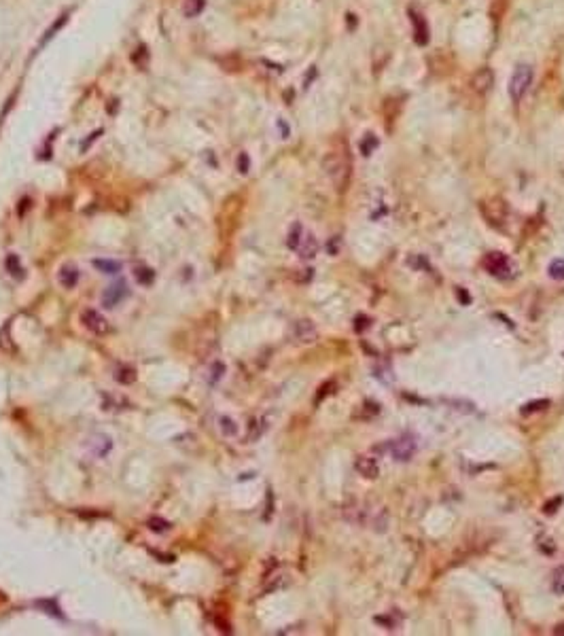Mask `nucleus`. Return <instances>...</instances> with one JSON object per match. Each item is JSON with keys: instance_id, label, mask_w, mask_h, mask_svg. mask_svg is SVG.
<instances>
[{"instance_id": "obj_1", "label": "nucleus", "mask_w": 564, "mask_h": 636, "mask_svg": "<svg viewBox=\"0 0 564 636\" xmlns=\"http://www.w3.org/2000/svg\"><path fill=\"white\" fill-rule=\"evenodd\" d=\"M323 170H325L327 179L331 181V185L335 187V191L342 193L348 189L350 179H352V157H350L346 140H340L335 147H331L325 153Z\"/></svg>"}, {"instance_id": "obj_2", "label": "nucleus", "mask_w": 564, "mask_h": 636, "mask_svg": "<svg viewBox=\"0 0 564 636\" xmlns=\"http://www.w3.org/2000/svg\"><path fill=\"white\" fill-rule=\"evenodd\" d=\"M479 212H482L484 221L498 231L507 229V223H510V206L505 204L501 197H488L484 201H479Z\"/></svg>"}, {"instance_id": "obj_3", "label": "nucleus", "mask_w": 564, "mask_h": 636, "mask_svg": "<svg viewBox=\"0 0 564 636\" xmlns=\"http://www.w3.org/2000/svg\"><path fill=\"white\" fill-rule=\"evenodd\" d=\"M532 77H534V72H532V68L528 64H520L514 70V74L510 79V96H512L514 102H520L526 96V92L530 90V85H532Z\"/></svg>"}, {"instance_id": "obj_4", "label": "nucleus", "mask_w": 564, "mask_h": 636, "mask_svg": "<svg viewBox=\"0 0 564 636\" xmlns=\"http://www.w3.org/2000/svg\"><path fill=\"white\" fill-rule=\"evenodd\" d=\"M291 337H293L295 344L308 346V344H314L319 339V329L314 327L312 321H308V318H299V321H295L293 327H291Z\"/></svg>"}, {"instance_id": "obj_5", "label": "nucleus", "mask_w": 564, "mask_h": 636, "mask_svg": "<svg viewBox=\"0 0 564 636\" xmlns=\"http://www.w3.org/2000/svg\"><path fill=\"white\" fill-rule=\"evenodd\" d=\"M81 323H83V327H85L90 333L100 335V337L106 335V333L110 331V325H108L106 318H104L98 310H92V308H88V310L81 312Z\"/></svg>"}, {"instance_id": "obj_6", "label": "nucleus", "mask_w": 564, "mask_h": 636, "mask_svg": "<svg viewBox=\"0 0 564 636\" xmlns=\"http://www.w3.org/2000/svg\"><path fill=\"white\" fill-rule=\"evenodd\" d=\"M484 268L488 274L492 276H498V278H507L512 272V266H510V259H507L503 252H490L484 257Z\"/></svg>"}, {"instance_id": "obj_7", "label": "nucleus", "mask_w": 564, "mask_h": 636, "mask_svg": "<svg viewBox=\"0 0 564 636\" xmlns=\"http://www.w3.org/2000/svg\"><path fill=\"white\" fill-rule=\"evenodd\" d=\"M390 454H392V458H394V460H399V462H407V460H412V458H414V454H416V439H414L412 435H403V437H399L397 441H392Z\"/></svg>"}, {"instance_id": "obj_8", "label": "nucleus", "mask_w": 564, "mask_h": 636, "mask_svg": "<svg viewBox=\"0 0 564 636\" xmlns=\"http://www.w3.org/2000/svg\"><path fill=\"white\" fill-rule=\"evenodd\" d=\"M494 85V74L490 68H479L473 79H471V90L477 94V96H486Z\"/></svg>"}, {"instance_id": "obj_9", "label": "nucleus", "mask_w": 564, "mask_h": 636, "mask_svg": "<svg viewBox=\"0 0 564 636\" xmlns=\"http://www.w3.org/2000/svg\"><path fill=\"white\" fill-rule=\"evenodd\" d=\"M125 295H128V288H125L123 282L110 284L106 291L102 293V304H104V308H115V306H119L125 299Z\"/></svg>"}, {"instance_id": "obj_10", "label": "nucleus", "mask_w": 564, "mask_h": 636, "mask_svg": "<svg viewBox=\"0 0 564 636\" xmlns=\"http://www.w3.org/2000/svg\"><path fill=\"white\" fill-rule=\"evenodd\" d=\"M354 467L365 479H376L380 475V465H378V460L372 458V456H359Z\"/></svg>"}, {"instance_id": "obj_11", "label": "nucleus", "mask_w": 564, "mask_h": 636, "mask_svg": "<svg viewBox=\"0 0 564 636\" xmlns=\"http://www.w3.org/2000/svg\"><path fill=\"white\" fill-rule=\"evenodd\" d=\"M410 19H412V26H414V39L418 45H427L429 43V28L422 19V15H418L416 11L410 9Z\"/></svg>"}, {"instance_id": "obj_12", "label": "nucleus", "mask_w": 564, "mask_h": 636, "mask_svg": "<svg viewBox=\"0 0 564 636\" xmlns=\"http://www.w3.org/2000/svg\"><path fill=\"white\" fill-rule=\"evenodd\" d=\"M297 252H299L301 259H314L316 252H319V242H316V238H314L312 234H303V240H301Z\"/></svg>"}, {"instance_id": "obj_13", "label": "nucleus", "mask_w": 564, "mask_h": 636, "mask_svg": "<svg viewBox=\"0 0 564 636\" xmlns=\"http://www.w3.org/2000/svg\"><path fill=\"white\" fill-rule=\"evenodd\" d=\"M79 270H77V266H72V264H66V266H62V270H60V284L64 286V288H74L77 286V282H79Z\"/></svg>"}, {"instance_id": "obj_14", "label": "nucleus", "mask_w": 564, "mask_h": 636, "mask_svg": "<svg viewBox=\"0 0 564 636\" xmlns=\"http://www.w3.org/2000/svg\"><path fill=\"white\" fill-rule=\"evenodd\" d=\"M115 380L119 382V384H134L136 382V369L134 367H130V365H119L117 369H115Z\"/></svg>"}, {"instance_id": "obj_15", "label": "nucleus", "mask_w": 564, "mask_h": 636, "mask_svg": "<svg viewBox=\"0 0 564 636\" xmlns=\"http://www.w3.org/2000/svg\"><path fill=\"white\" fill-rule=\"evenodd\" d=\"M219 430L225 437H236L238 435V422L230 416H221L219 418Z\"/></svg>"}, {"instance_id": "obj_16", "label": "nucleus", "mask_w": 564, "mask_h": 636, "mask_svg": "<svg viewBox=\"0 0 564 636\" xmlns=\"http://www.w3.org/2000/svg\"><path fill=\"white\" fill-rule=\"evenodd\" d=\"M303 227L299 225V223H295L293 227H291V231H289V238H287V246L291 248V250H297L299 248V244H301V240H303Z\"/></svg>"}, {"instance_id": "obj_17", "label": "nucleus", "mask_w": 564, "mask_h": 636, "mask_svg": "<svg viewBox=\"0 0 564 636\" xmlns=\"http://www.w3.org/2000/svg\"><path fill=\"white\" fill-rule=\"evenodd\" d=\"M206 7V0H185V7H183V13L185 17H197Z\"/></svg>"}, {"instance_id": "obj_18", "label": "nucleus", "mask_w": 564, "mask_h": 636, "mask_svg": "<svg viewBox=\"0 0 564 636\" xmlns=\"http://www.w3.org/2000/svg\"><path fill=\"white\" fill-rule=\"evenodd\" d=\"M94 268H98L104 274H117L121 270V264L117 261H108V259H94Z\"/></svg>"}, {"instance_id": "obj_19", "label": "nucleus", "mask_w": 564, "mask_h": 636, "mask_svg": "<svg viewBox=\"0 0 564 636\" xmlns=\"http://www.w3.org/2000/svg\"><path fill=\"white\" fill-rule=\"evenodd\" d=\"M134 278H136V282H138V284L149 286V284L155 280V274H153V270H151V268H136V270H134Z\"/></svg>"}, {"instance_id": "obj_20", "label": "nucleus", "mask_w": 564, "mask_h": 636, "mask_svg": "<svg viewBox=\"0 0 564 636\" xmlns=\"http://www.w3.org/2000/svg\"><path fill=\"white\" fill-rule=\"evenodd\" d=\"M289 586V577L287 575H276V577H272V582L265 586V594H272V592H278V590H282V588H287Z\"/></svg>"}, {"instance_id": "obj_21", "label": "nucleus", "mask_w": 564, "mask_h": 636, "mask_svg": "<svg viewBox=\"0 0 564 636\" xmlns=\"http://www.w3.org/2000/svg\"><path fill=\"white\" fill-rule=\"evenodd\" d=\"M552 588L556 594H564V566H560L552 577Z\"/></svg>"}, {"instance_id": "obj_22", "label": "nucleus", "mask_w": 564, "mask_h": 636, "mask_svg": "<svg viewBox=\"0 0 564 636\" xmlns=\"http://www.w3.org/2000/svg\"><path fill=\"white\" fill-rule=\"evenodd\" d=\"M550 276L554 280H564V259H556L550 266Z\"/></svg>"}, {"instance_id": "obj_23", "label": "nucleus", "mask_w": 564, "mask_h": 636, "mask_svg": "<svg viewBox=\"0 0 564 636\" xmlns=\"http://www.w3.org/2000/svg\"><path fill=\"white\" fill-rule=\"evenodd\" d=\"M550 408V401L547 399H541V401H534V403H528V406L522 408V414H534V412H541Z\"/></svg>"}, {"instance_id": "obj_24", "label": "nucleus", "mask_w": 564, "mask_h": 636, "mask_svg": "<svg viewBox=\"0 0 564 636\" xmlns=\"http://www.w3.org/2000/svg\"><path fill=\"white\" fill-rule=\"evenodd\" d=\"M149 528L155 530V533H165V530H170V522H165V519L153 515V517L149 519Z\"/></svg>"}, {"instance_id": "obj_25", "label": "nucleus", "mask_w": 564, "mask_h": 636, "mask_svg": "<svg viewBox=\"0 0 564 636\" xmlns=\"http://www.w3.org/2000/svg\"><path fill=\"white\" fill-rule=\"evenodd\" d=\"M7 270H9V274L11 276H21V264H19V259H17V255H9L7 257Z\"/></svg>"}, {"instance_id": "obj_26", "label": "nucleus", "mask_w": 564, "mask_h": 636, "mask_svg": "<svg viewBox=\"0 0 564 636\" xmlns=\"http://www.w3.org/2000/svg\"><path fill=\"white\" fill-rule=\"evenodd\" d=\"M225 375V363H221V361H216L214 365H212V369H210V384H216L221 378Z\"/></svg>"}, {"instance_id": "obj_27", "label": "nucleus", "mask_w": 564, "mask_h": 636, "mask_svg": "<svg viewBox=\"0 0 564 636\" xmlns=\"http://www.w3.org/2000/svg\"><path fill=\"white\" fill-rule=\"evenodd\" d=\"M560 501H562V499H556L552 505H545V507H543V511H545V513H554V511H556L554 507H556V505H560Z\"/></svg>"}, {"instance_id": "obj_28", "label": "nucleus", "mask_w": 564, "mask_h": 636, "mask_svg": "<svg viewBox=\"0 0 564 636\" xmlns=\"http://www.w3.org/2000/svg\"><path fill=\"white\" fill-rule=\"evenodd\" d=\"M248 170V159H246V155H242L240 157V172H246Z\"/></svg>"}, {"instance_id": "obj_29", "label": "nucleus", "mask_w": 564, "mask_h": 636, "mask_svg": "<svg viewBox=\"0 0 564 636\" xmlns=\"http://www.w3.org/2000/svg\"><path fill=\"white\" fill-rule=\"evenodd\" d=\"M554 632H556V634H562V632H564V626H558V628H556Z\"/></svg>"}]
</instances>
